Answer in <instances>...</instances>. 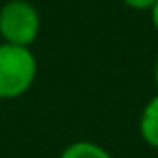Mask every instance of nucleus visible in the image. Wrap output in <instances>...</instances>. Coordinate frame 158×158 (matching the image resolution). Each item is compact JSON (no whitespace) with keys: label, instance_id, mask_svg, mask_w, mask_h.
Segmentation results:
<instances>
[{"label":"nucleus","instance_id":"20e7f679","mask_svg":"<svg viewBox=\"0 0 158 158\" xmlns=\"http://www.w3.org/2000/svg\"><path fill=\"white\" fill-rule=\"evenodd\" d=\"M59 158H113L102 145L91 143V141H76L67 145Z\"/></svg>","mask_w":158,"mask_h":158},{"label":"nucleus","instance_id":"7ed1b4c3","mask_svg":"<svg viewBox=\"0 0 158 158\" xmlns=\"http://www.w3.org/2000/svg\"><path fill=\"white\" fill-rule=\"evenodd\" d=\"M139 132L149 147L158 149V93L143 106L139 119Z\"/></svg>","mask_w":158,"mask_h":158},{"label":"nucleus","instance_id":"f257e3e1","mask_svg":"<svg viewBox=\"0 0 158 158\" xmlns=\"http://www.w3.org/2000/svg\"><path fill=\"white\" fill-rule=\"evenodd\" d=\"M37 78V59L31 48L0 44V100L24 95Z\"/></svg>","mask_w":158,"mask_h":158},{"label":"nucleus","instance_id":"f03ea898","mask_svg":"<svg viewBox=\"0 0 158 158\" xmlns=\"http://www.w3.org/2000/svg\"><path fill=\"white\" fill-rule=\"evenodd\" d=\"M41 18L31 0H9L0 7V39L2 44L31 48L39 37Z\"/></svg>","mask_w":158,"mask_h":158},{"label":"nucleus","instance_id":"39448f33","mask_svg":"<svg viewBox=\"0 0 158 158\" xmlns=\"http://www.w3.org/2000/svg\"><path fill=\"white\" fill-rule=\"evenodd\" d=\"M123 5H128L130 9H136V11H149L158 0H121Z\"/></svg>","mask_w":158,"mask_h":158},{"label":"nucleus","instance_id":"0eeeda50","mask_svg":"<svg viewBox=\"0 0 158 158\" xmlns=\"http://www.w3.org/2000/svg\"><path fill=\"white\" fill-rule=\"evenodd\" d=\"M154 82H156V89H158V59L154 63Z\"/></svg>","mask_w":158,"mask_h":158},{"label":"nucleus","instance_id":"423d86ee","mask_svg":"<svg viewBox=\"0 0 158 158\" xmlns=\"http://www.w3.org/2000/svg\"><path fill=\"white\" fill-rule=\"evenodd\" d=\"M149 18H152V24H154V28L158 31V2L149 9Z\"/></svg>","mask_w":158,"mask_h":158}]
</instances>
